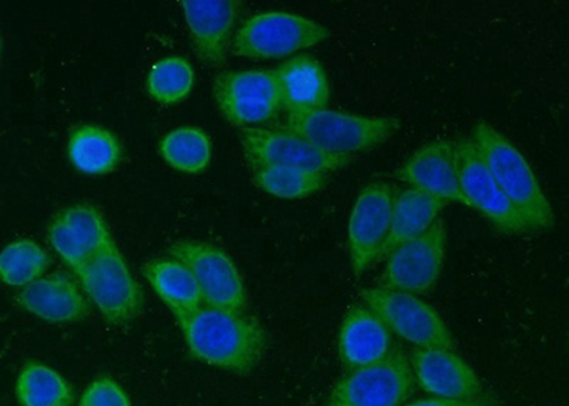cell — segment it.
<instances>
[{"label": "cell", "instance_id": "cell-1", "mask_svg": "<svg viewBox=\"0 0 569 406\" xmlns=\"http://www.w3.org/2000/svg\"><path fill=\"white\" fill-rule=\"evenodd\" d=\"M177 321L192 357L212 367L246 375L266 353V331L242 314L201 307Z\"/></svg>", "mask_w": 569, "mask_h": 406}, {"label": "cell", "instance_id": "cell-2", "mask_svg": "<svg viewBox=\"0 0 569 406\" xmlns=\"http://www.w3.org/2000/svg\"><path fill=\"white\" fill-rule=\"evenodd\" d=\"M470 139L475 141L498 187L525 218L530 230L551 228L556 221L552 207L521 151L486 121L475 126Z\"/></svg>", "mask_w": 569, "mask_h": 406}, {"label": "cell", "instance_id": "cell-3", "mask_svg": "<svg viewBox=\"0 0 569 406\" xmlns=\"http://www.w3.org/2000/svg\"><path fill=\"white\" fill-rule=\"evenodd\" d=\"M399 126L395 118H365L323 109L288 113L282 129L329 154L353 156L385 143Z\"/></svg>", "mask_w": 569, "mask_h": 406}, {"label": "cell", "instance_id": "cell-4", "mask_svg": "<svg viewBox=\"0 0 569 406\" xmlns=\"http://www.w3.org/2000/svg\"><path fill=\"white\" fill-rule=\"evenodd\" d=\"M74 273L107 323L126 325L140 316L144 294L114 242Z\"/></svg>", "mask_w": 569, "mask_h": 406}, {"label": "cell", "instance_id": "cell-5", "mask_svg": "<svg viewBox=\"0 0 569 406\" xmlns=\"http://www.w3.org/2000/svg\"><path fill=\"white\" fill-rule=\"evenodd\" d=\"M328 38L327 28L299 14L259 13L238 30L232 52L248 59H282L322 43Z\"/></svg>", "mask_w": 569, "mask_h": 406}, {"label": "cell", "instance_id": "cell-6", "mask_svg": "<svg viewBox=\"0 0 569 406\" xmlns=\"http://www.w3.org/2000/svg\"><path fill=\"white\" fill-rule=\"evenodd\" d=\"M366 307L382 319L390 333L399 335L416 348H443L455 351L453 335L443 318L429 304L413 294L389 291L383 288H366L360 293Z\"/></svg>", "mask_w": 569, "mask_h": 406}, {"label": "cell", "instance_id": "cell-7", "mask_svg": "<svg viewBox=\"0 0 569 406\" xmlns=\"http://www.w3.org/2000/svg\"><path fill=\"white\" fill-rule=\"evenodd\" d=\"M415 385L408 355L393 349L380 363L350 370L327 406H400L413 395Z\"/></svg>", "mask_w": 569, "mask_h": 406}, {"label": "cell", "instance_id": "cell-8", "mask_svg": "<svg viewBox=\"0 0 569 406\" xmlns=\"http://www.w3.org/2000/svg\"><path fill=\"white\" fill-rule=\"evenodd\" d=\"M212 89L223 118L243 129L266 125L283 109L276 70L221 73Z\"/></svg>", "mask_w": 569, "mask_h": 406}, {"label": "cell", "instance_id": "cell-9", "mask_svg": "<svg viewBox=\"0 0 569 406\" xmlns=\"http://www.w3.org/2000/svg\"><path fill=\"white\" fill-rule=\"evenodd\" d=\"M170 254L194 276L207 307L236 314L246 311L247 289L226 251L208 242L178 241L172 244Z\"/></svg>", "mask_w": 569, "mask_h": 406}, {"label": "cell", "instance_id": "cell-10", "mask_svg": "<svg viewBox=\"0 0 569 406\" xmlns=\"http://www.w3.org/2000/svg\"><path fill=\"white\" fill-rule=\"evenodd\" d=\"M241 143L252 169L278 166L328 175L343 169L353 160L352 155L329 154L284 129H242Z\"/></svg>", "mask_w": 569, "mask_h": 406}, {"label": "cell", "instance_id": "cell-11", "mask_svg": "<svg viewBox=\"0 0 569 406\" xmlns=\"http://www.w3.org/2000/svg\"><path fill=\"white\" fill-rule=\"evenodd\" d=\"M455 151L461 191L469 201V207L489 218L492 226L506 235L531 232L525 218L508 201L495 177L487 169L475 141L470 137H461L455 141Z\"/></svg>", "mask_w": 569, "mask_h": 406}, {"label": "cell", "instance_id": "cell-12", "mask_svg": "<svg viewBox=\"0 0 569 406\" xmlns=\"http://www.w3.org/2000/svg\"><path fill=\"white\" fill-rule=\"evenodd\" d=\"M446 226L437 220L418 238L390 254L379 288L406 294H426L435 287L446 257Z\"/></svg>", "mask_w": 569, "mask_h": 406}, {"label": "cell", "instance_id": "cell-13", "mask_svg": "<svg viewBox=\"0 0 569 406\" xmlns=\"http://www.w3.org/2000/svg\"><path fill=\"white\" fill-rule=\"evenodd\" d=\"M398 189L388 181L366 186L350 216L348 242L350 266L356 277L362 276L375 261L390 231L391 211Z\"/></svg>", "mask_w": 569, "mask_h": 406}, {"label": "cell", "instance_id": "cell-14", "mask_svg": "<svg viewBox=\"0 0 569 406\" xmlns=\"http://www.w3.org/2000/svg\"><path fill=\"white\" fill-rule=\"evenodd\" d=\"M48 237L54 251L73 271L114 242L99 208L89 202L59 211L50 221Z\"/></svg>", "mask_w": 569, "mask_h": 406}, {"label": "cell", "instance_id": "cell-15", "mask_svg": "<svg viewBox=\"0 0 569 406\" xmlns=\"http://www.w3.org/2000/svg\"><path fill=\"white\" fill-rule=\"evenodd\" d=\"M409 363L415 380L436 398L475 399L485 395L479 375L450 349L416 348Z\"/></svg>", "mask_w": 569, "mask_h": 406}, {"label": "cell", "instance_id": "cell-16", "mask_svg": "<svg viewBox=\"0 0 569 406\" xmlns=\"http://www.w3.org/2000/svg\"><path fill=\"white\" fill-rule=\"evenodd\" d=\"M398 179L408 182L411 189L427 192L447 202L456 201L469 206L462 195L457 172L455 141L437 140L420 147L403 166L396 171Z\"/></svg>", "mask_w": 569, "mask_h": 406}, {"label": "cell", "instance_id": "cell-17", "mask_svg": "<svg viewBox=\"0 0 569 406\" xmlns=\"http://www.w3.org/2000/svg\"><path fill=\"white\" fill-rule=\"evenodd\" d=\"M182 8L198 58L210 66L222 65L240 3L236 0H184Z\"/></svg>", "mask_w": 569, "mask_h": 406}, {"label": "cell", "instance_id": "cell-18", "mask_svg": "<svg viewBox=\"0 0 569 406\" xmlns=\"http://www.w3.org/2000/svg\"><path fill=\"white\" fill-rule=\"evenodd\" d=\"M19 307L52 324L83 321L90 306L78 284L64 274L39 278L24 286L17 296Z\"/></svg>", "mask_w": 569, "mask_h": 406}, {"label": "cell", "instance_id": "cell-19", "mask_svg": "<svg viewBox=\"0 0 569 406\" xmlns=\"http://www.w3.org/2000/svg\"><path fill=\"white\" fill-rule=\"evenodd\" d=\"M391 347V333L372 309H349L339 334V355L345 367L355 370L380 363L393 351Z\"/></svg>", "mask_w": 569, "mask_h": 406}, {"label": "cell", "instance_id": "cell-20", "mask_svg": "<svg viewBox=\"0 0 569 406\" xmlns=\"http://www.w3.org/2000/svg\"><path fill=\"white\" fill-rule=\"evenodd\" d=\"M282 108L288 113L323 110L330 100V86L322 65L309 56H297L276 70Z\"/></svg>", "mask_w": 569, "mask_h": 406}, {"label": "cell", "instance_id": "cell-21", "mask_svg": "<svg viewBox=\"0 0 569 406\" xmlns=\"http://www.w3.org/2000/svg\"><path fill=\"white\" fill-rule=\"evenodd\" d=\"M447 205L449 202L411 187L396 192L390 231L380 248L378 261L389 257L396 248L425 235L439 220Z\"/></svg>", "mask_w": 569, "mask_h": 406}, {"label": "cell", "instance_id": "cell-22", "mask_svg": "<svg viewBox=\"0 0 569 406\" xmlns=\"http://www.w3.org/2000/svg\"><path fill=\"white\" fill-rule=\"evenodd\" d=\"M142 276L174 314L176 319L190 316L204 304L194 276L174 258L147 263L142 267Z\"/></svg>", "mask_w": 569, "mask_h": 406}, {"label": "cell", "instance_id": "cell-23", "mask_svg": "<svg viewBox=\"0 0 569 406\" xmlns=\"http://www.w3.org/2000/svg\"><path fill=\"white\" fill-rule=\"evenodd\" d=\"M71 165L84 175L106 176L123 159V147L110 130L84 125L71 131L68 145Z\"/></svg>", "mask_w": 569, "mask_h": 406}, {"label": "cell", "instance_id": "cell-24", "mask_svg": "<svg viewBox=\"0 0 569 406\" xmlns=\"http://www.w3.org/2000/svg\"><path fill=\"white\" fill-rule=\"evenodd\" d=\"M14 394L22 406H71L74 390L62 375L39 363H28L19 373Z\"/></svg>", "mask_w": 569, "mask_h": 406}, {"label": "cell", "instance_id": "cell-25", "mask_svg": "<svg viewBox=\"0 0 569 406\" xmlns=\"http://www.w3.org/2000/svg\"><path fill=\"white\" fill-rule=\"evenodd\" d=\"M162 159L172 169L198 175L211 161V141L197 127H180L162 137L159 146Z\"/></svg>", "mask_w": 569, "mask_h": 406}, {"label": "cell", "instance_id": "cell-26", "mask_svg": "<svg viewBox=\"0 0 569 406\" xmlns=\"http://www.w3.org/2000/svg\"><path fill=\"white\" fill-rule=\"evenodd\" d=\"M258 189L283 200H301L323 189L325 172L292 169V167H258L252 169Z\"/></svg>", "mask_w": 569, "mask_h": 406}, {"label": "cell", "instance_id": "cell-27", "mask_svg": "<svg viewBox=\"0 0 569 406\" xmlns=\"http://www.w3.org/2000/svg\"><path fill=\"white\" fill-rule=\"evenodd\" d=\"M48 267V254L34 241L10 242L0 251V281L7 286H28L42 278Z\"/></svg>", "mask_w": 569, "mask_h": 406}, {"label": "cell", "instance_id": "cell-28", "mask_svg": "<svg viewBox=\"0 0 569 406\" xmlns=\"http://www.w3.org/2000/svg\"><path fill=\"white\" fill-rule=\"evenodd\" d=\"M194 70L184 58H166L152 66L147 78V91L152 100L161 105H176L191 93Z\"/></svg>", "mask_w": 569, "mask_h": 406}, {"label": "cell", "instance_id": "cell-29", "mask_svg": "<svg viewBox=\"0 0 569 406\" xmlns=\"http://www.w3.org/2000/svg\"><path fill=\"white\" fill-rule=\"evenodd\" d=\"M79 406H131L129 395L113 378L100 377L81 394Z\"/></svg>", "mask_w": 569, "mask_h": 406}, {"label": "cell", "instance_id": "cell-30", "mask_svg": "<svg viewBox=\"0 0 569 406\" xmlns=\"http://www.w3.org/2000/svg\"><path fill=\"white\" fill-rule=\"evenodd\" d=\"M497 400L490 395H481L475 399H446V398H427L416 400L406 406H496Z\"/></svg>", "mask_w": 569, "mask_h": 406}]
</instances>
